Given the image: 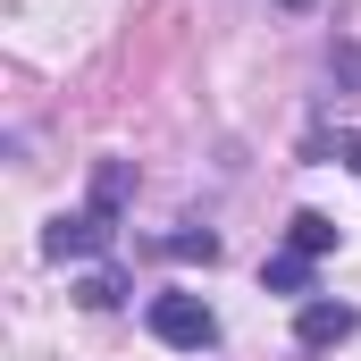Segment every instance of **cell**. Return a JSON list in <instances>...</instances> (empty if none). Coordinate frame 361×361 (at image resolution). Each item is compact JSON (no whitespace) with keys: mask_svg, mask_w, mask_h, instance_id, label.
<instances>
[{"mask_svg":"<svg viewBox=\"0 0 361 361\" xmlns=\"http://www.w3.org/2000/svg\"><path fill=\"white\" fill-rule=\"evenodd\" d=\"M361 319H353V302H328V294H311L302 311H294V345L302 353H328V345H345Z\"/></svg>","mask_w":361,"mask_h":361,"instance_id":"cell-3","label":"cell"},{"mask_svg":"<svg viewBox=\"0 0 361 361\" xmlns=\"http://www.w3.org/2000/svg\"><path fill=\"white\" fill-rule=\"evenodd\" d=\"M160 252H177V261H219V235H210V227H177V235H160Z\"/></svg>","mask_w":361,"mask_h":361,"instance_id":"cell-7","label":"cell"},{"mask_svg":"<svg viewBox=\"0 0 361 361\" xmlns=\"http://www.w3.org/2000/svg\"><path fill=\"white\" fill-rule=\"evenodd\" d=\"M286 252L328 261V252H336V219H328V210H294V219H286Z\"/></svg>","mask_w":361,"mask_h":361,"instance_id":"cell-4","label":"cell"},{"mask_svg":"<svg viewBox=\"0 0 361 361\" xmlns=\"http://www.w3.org/2000/svg\"><path fill=\"white\" fill-rule=\"evenodd\" d=\"M261 286H269V294H311V261H302V252H277L269 269H261Z\"/></svg>","mask_w":361,"mask_h":361,"instance_id":"cell-6","label":"cell"},{"mask_svg":"<svg viewBox=\"0 0 361 361\" xmlns=\"http://www.w3.org/2000/svg\"><path fill=\"white\" fill-rule=\"evenodd\" d=\"M336 160H345V169L361 177V135H336Z\"/></svg>","mask_w":361,"mask_h":361,"instance_id":"cell-8","label":"cell"},{"mask_svg":"<svg viewBox=\"0 0 361 361\" xmlns=\"http://www.w3.org/2000/svg\"><path fill=\"white\" fill-rule=\"evenodd\" d=\"M143 319H152V336L177 345V353H210V345H219V311H210L202 294H152Z\"/></svg>","mask_w":361,"mask_h":361,"instance_id":"cell-2","label":"cell"},{"mask_svg":"<svg viewBox=\"0 0 361 361\" xmlns=\"http://www.w3.org/2000/svg\"><path fill=\"white\" fill-rule=\"evenodd\" d=\"M126 193H135V169H126V160H101L92 202H85V210H59V219L42 227V252H51V261H101V252L118 244V210H126Z\"/></svg>","mask_w":361,"mask_h":361,"instance_id":"cell-1","label":"cell"},{"mask_svg":"<svg viewBox=\"0 0 361 361\" xmlns=\"http://www.w3.org/2000/svg\"><path fill=\"white\" fill-rule=\"evenodd\" d=\"M76 302H85V311H118V302H126V277H118V269H85Z\"/></svg>","mask_w":361,"mask_h":361,"instance_id":"cell-5","label":"cell"}]
</instances>
